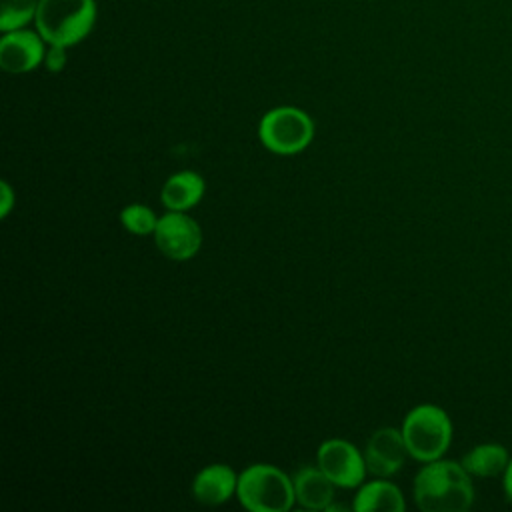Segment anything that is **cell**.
I'll return each mask as SVG.
<instances>
[{
  "label": "cell",
  "instance_id": "6da1fadb",
  "mask_svg": "<svg viewBox=\"0 0 512 512\" xmlns=\"http://www.w3.org/2000/svg\"><path fill=\"white\" fill-rule=\"evenodd\" d=\"M414 502L422 512H464L474 502L470 474L460 462L432 460L414 476Z\"/></svg>",
  "mask_w": 512,
  "mask_h": 512
},
{
  "label": "cell",
  "instance_id": "e0dca14e",
  "mask_svg": "<svg viewBox=\"0 0 512 512\" xmlns=\"http://www.w3.org/2000/svg\"><path fill=\"white\" fill-rule=\"evenodd\" d=\"M44 66L50 72H60L66 66V46L50 44L46 56H44Z\"/></svg>",
  "mask_w": 512,
  "mask_h": 512
},
{
  "label": "cell",
  "instance_id": "ba28073f",
  "mask_svg": "<svg viewBox=\"0 0 512 512\" xmlns=\"http://www.w3.org/2000/svg\"><path fill=\"white\" fill-rule=\"evenodd\" d=\"M362 454H364L366 470L374 478L394 476L404 466L406 456H410L402 430L392 426L374 430L366 440Z\"/></svg>",
  "mask_w": 512,
  "mask_h": 512
},
{
  "label": "cell",
  "instance_id": "5bb4252c",
  "mask_svg": "<svg viewBox=\"0 0 512 512\" xmlns=\"http://www.w3.org/2000/svg\"><path fill=\"white\" fill-rule=\"evenodd\" d=\"M508 452L502 444L486 442L474 446L470 452H466L460 460L464 470L470 476H480V478H494L502 474L508 468Z\"/></svg>",
  "mask_w": 512,
  "mask_h": 512
},
{
  "label": "cell",
  "instance_id": "277c9868",
  "mask_svg": "<svg viewBox=\"0 0 512 512\" xmlns=\"http://www.w3.org/2000/svg\"><path fill=\"white\" fill-rule=\"evenodd\" d=\"M402 436L408 454L418 462L442 458L452 442V422L448 414L434 404L412 408L402 422Z\"/></svg>",
  "mask_w": 512,
  "mask_h": 512
},
{
  "label": "cell",
  "instance_id": "5b68a950",
  "mask_svg": "<svg viewBox=\"0 0 512 512\" xmlns=\"http://www.w3.org/2000/svg\"><path fill=\"white\" fill-rule=\"evenodd\" d=\"M258 136L266 150L280 156H292L310 146L314 138V122L302 108L276 106L262 116Z\"/></svg>",
  "mask_w": 512,
  "mask_h": 512
},
{
  "label": "cell",
  "instance_id": "7a4b0ae2",
  "mask_svg": "<svg viewBox=\"0 0 512 512\" xmlns=\"http://www.w3.org/2000/svg\"><path fill=\"white\" fill-rule=\"evenodd\" d=\"M36 30L48 44L74 46L84 40L96 22L94 0H40Z\"/></svg>",
  "mask_w": 512,
  "mask_h": 512
},
{
  "label": "cell",
  "instance_id": "d6986e66",
  "mask_svg": "<svg viewBox=\"0 0 512 512\" xmlns=\"http://www.w3.org/2000/svg\"><path fill=\"white\" fill-rule=\"evenodd\" d=\"M504 490H506L508 498L512 500V460L508 462V468L504 470Z\"/></svg>",
  "mask_w": 512,
  "mask_h": 512
},
{
  "label": "cell",
  "instance_id": "2e32d148",
  "mask_svg": "<svg viewBox=\"0 0 512 512\" xmlns=\"http://www.w3.org/2000/svg\"><path fill=\"white\" fill-rule=\"evenodd\" d=\"M40 0H0V30L10 32L28 24L38 10Z\"/></svg>",
  "mask_w": 512,
  "mask_h": 512
},
{
  "label": "cell",
  "instance_id": "8992f818",
  "mask_svg": "<svg viewBox=\"0 0 512 512\" xmlns=\"http://www.w3.org/2000/svg\"><path fill=\"white\" fill-rule=\"evenodd\" d=\"M152 236L160 254L174 262L194 258L202 246L200 224L186 212L168 210L162 214Z\"/></svg>",
  "mask_w": 512,
  "mask_h": 512
},
{
  "label": "cell",
  "instance_id": "9c48e42d",
  "mask_svg": "<svg viewBox=\"0 0 512 512\" xmlns=\"http://www.w3.org/2000/svg\"><path fill=\"white\" fill-rule=\"evenodd\" d=\"M40 32L10 30L0 40V66L10 74H26L44 62L46 48Z\"/></svg>",
  "mask_w": 512,
  "mask_h": 512
},
{
  "label": "cell",
  "instance_id": "3957f363",
  "mask_svg": "<svg viewBox=\"0 0 512 512\" xmlns=\"http://www.w3.org/2000/svg\"><path fill=\"white\" fill-rule=\"evenodd\" d=\"M238 502L250 512H288L296 504L288 474L272 464H250L238 474Z\"/></svg>",
  "mask_w": 512,
  "mask_h": 512
},
{
  "label": "cell",
  "instance_id": "ac0fdd59",
  "mask_svg": "<svg viewBox=\"0 0 512 512\" xmlns=\"http://www.w3.org/2000/svg\"><path fill=\"white\" fill-rule=\"evenodd\" d=\"M14 202H16V194H14L12 186L6 180H2L0 182V216L2 218H6L10 214V210L14 208Z\"/></svg>",
  "mask_w": 512,
  "mask_h": 512
},
{
  "label": "cell",
  "instance_id": "52a82bcc",
  "mask_svg": "<svg viewBox=\"0 0 512 512\" xmlns=\"http://www.w3.org/2000/svg\"><path fill=\"white\" fill-rule=\"evenodd\" d=\"M316 464L338 488H358L368 474L364 454L342 438L324 440L316 452Z\"/></svg>",
  "mask_w": 512,
  "mask_h": 512
},
{
  "label": "cell",
  "instance_id": "4fadbf2b",
  "mask_svg": "<svg viewBox=\"0 0 512 512\" xmlns=\"http://www.w3.org/2000/svg\"><path fill=\"white\" fill-rule=\"evenodd\" d=\"M356 512H404L406 502L402 490L386 478L362 482L352 502Z\"/></svg>",
  "mask_w": 512,
  "mask_h": 512
},
{
  "label": "cell",
  "instance_id": "7c38bea8",
  "mask_svg": "<svg viewBox=\"0 0 512 512\" xmlns=\"http://www.w3.org/2000/svg\"><path fill=\"white\" fill-rule=\"evenodd\" d=\"M204 190H206V182L198 172L180 170L166 178L160 190V200L166 210L188 212L202 200Z\"/></svg>",
  "mask_w": 512,
  "mask_h": 512
},
{
  "label": "cell",
  "instance_id": "30bf717a",
  "mask_svg": "<svg viewBox=\"0 0 512 512\" xmlns=\"http://www.w3.org/2000/svg\"><path fill=\"white\" fill-rule=\"evenodd\" d=\"M238 474L228 464H210L192 480V496L204 506H220L236 496Z\"/></svg>",
  "mask_w": 512,
  "mask_h": 512
},
{
  "label": "cell",
  "instance_id": "9a60e30c",
  "mask_svg": "<svg viewBox=\"0 0 512 512\" xmlns=\"http://www.w3.org/2000/svg\"><path fill=\"white\" fill-rule=\"evenodd\" d=\"M120 224L136 236H146V234H154L158 216L150 206L134 202L120 210Z\"/></svg>",
  "mask_w": 512,
  "mask_h": 512
},
{
  "label": "cell",
  "instance_id": "8fae6325",
  "mask_svg": "<svg viewBox=\"0 0 512 512\" xmlns=\"http://www.w3.org/2000/svg\"><path fill=\"white\" fill-rule=\"evenodd\" d=\"M296 504L306 510H328L334 500V482L316 466H304L292 476Z\"/></svg>",
  "mask_w": 512,
  "mask_h": 512
}]
</instances>
